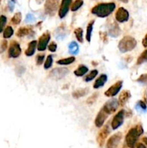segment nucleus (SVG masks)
Wrapping results in <instances>:
<instances>
[{
	"label": "nucleus",
	"instance_id": "16",
	"mask_svg": "<svg viewBox=\"0 0 147 148\" xmlns=\"http://www.w3.org/2000/svg\"><path fill=\"white\" fill-rule=\"evenodd\" d=\"M121 33V29L116 23H113L111 25H109L108 35L113 38H116Z\"/></svg>",
	"mask_w": 147,
	"mask_h": 148
},
{
	"label": "nucleus",
	"instance_id": "18",
	"mask_svg": "<svg viewBox=\"0 0 147 148\" xmlns=\"http://www.w3.org/2000/svg\"><path fill=\"white\" fill-rule=\"evenodd\" d=\"M33 28L31 26L27 27H22V28H19V30L17 32V36L19 38H22L24 36H26L30 35V34L33 33Z\"/></svg>",
	"mask_w": 147,
	"mask_h": 148
},
{
	"label": "nucleus",
	"instance_id": "44",
	"mask_svg": "<svg viewBox=\"0 0 147 148\" xmlns=\"http://www.w3.org/2000/svg\"><path fill=\"white\" fill-rule=\"evenodd\" d=\"M142 44L144 47H147V34L145 36L142 40Z\"/></svg>",
	"mask_w": 147,
	"mask_h": 148
},
{
	"label": "nucleus",
	"instance_id": "22",
	"mask_svg": "<svg viewBox=\"0 0 147 148\" xmlns=\"http://www.w3.org/2000/svg\"><path fill=\"white\" fill-rule=\"evenodd\" d=\"M88 93H89L88 88H80V89H77L75 91H74L72 93V96L73 98L77 99V98H79L85 96Z\"/></svg>",
	"mask_w": 147,
	"mask_h": 148
},
{
	"label": "nucleus",
	"instance_id": "33",
	"mask_svg": "<svg viewBox=\"0 0 147 148\" xmlns=\"http://www.w3.org/2000/svg\"><path fill=\"white\" fill-rule=\"evenodd\" d=\"M146 62H147V49L145 50L139 56V57L138 58V60H137V64H141Z\"/></svg>",
	"mask_w": 147,
	"mask_h": 148
},
{
	"label": "nucleus",
	"instance_id": "15",
	"mask_svg": "<svg viewBox=\"0 0 147 148\" xmlns=\"http://www.w3.org/2000/svg\"><path fill=\"white\" fill-rule=\"evenodd\" d=\"M109 116V114L107 113H106L105 111H104L103 109H101L99 111L98 114L97 115L96 118H95V121H94V123H95V126L97 127H102L103 123H105V120L107 119V118Z\"/></svg>",
	"mask_w": 147,
	"mask_h": 148
},
{
	"label": "nucleus",
	"instance_id": "43",
	"mask_svg": "<svg viewBox=\"0 0 147 148\" xmlns=\"http://www.w3.org/2000/svg\"><path fill=\"white\" fill-rule=\"evenodd\" d=\"M15 2H12L11 0L9 1V3H8V7H9V10H10V12H13V9H14V7H15Z\"/></svg>",
	"mask_w": 147,
	"mask_h": 148
},
{
	"label": "nucleus",
	"instance_id": "27",
	"mask_svg": "<svg viewBox=\"0 0 147 148\" xmlns=\"http://www.w3.org/2000/svg\"><path fill=\"white\" fill-rule=\"evenodd\" d=\"M21 20H22V14H21V13H17L14 15V16L12 18L11 22L13 25H17L21 23Z\"/></svg>",
	"mask_w": 147,
	"mask_h": 148
},
{
	"label": "nucleus",
	"instance_id": "28",
	"mask_svg": "<svg viewBox=\"0 0 147 148\" xmlns=\"http://www.w3.org/2000/svg\"><path fill=\"white\" fill-rule=\"evenodd\" d=\"M74 34L76 36V39L80 43H83L84 38H83V30L81 28H77L74 30Z\"/></svg>",
	"mask_w": 147,
	"mask_h": 148
},
{
	"label": "nucleus",
	"instance_id": "48",
	"mask_svg": "<svg viewBox=\"0 0 147 148\" xmlns=\"http://www.w3.org/2000/svg\"><path fill=\"white\" fill-rule=\"evenodd\" d=\"M119 1L123 2V3H128L129 2V0H119Z\"/></svg>",
	"mask_w": 147,
	"mask_h": 148
},
{
	"label": "nucleus",
	"instance_id": "3",
	"mask_svg": "<svg viewBox=\"0 0 147 148\" xmlns=\"http://www.w3.org/2000/svg\"><path fill=\"white\" fill-rule=\"evenodd\" d=\"M137 42L134 38L131 36H125L118 43V48L122 53L129 52L134 49L136 46Z\"/></svg>",
	"mask_w": 147,
	"mask_h": 148
},
{
	"label": "nucleus",
	"instance_id": "2",
	"mask_svg": "<svg viewBox=\"0 0 147 148\" xmlns=\"http://www.w3.org/2000/svg\"><path fill=\"white\" fill-rule=\"evenodd\" d=\"M144 133V129L141 125L131 129L125 137V142L130 148H134L138 137Z\"/></svg>",
	"mask_w": 147,
	"mask_h": 148
},
{
	"label": "nucleus",
	"instance_id": "5",
	"mask_svg": "<svg viewBox=\"0 0 147 148\" xmlns=\"http://www.w3.org/2000/svg\"><path fill=\"white\" fill-rule=\"evenodd\" d=\"M69 73L67 68H56L50 72V77L55 80H59L64 78Z\"/></svg>",
	"mask_w": 147,
	"mask_h": 148
},
{
	"label": "nucleus",
	"instance_id": "12",
	"mask_svg": "<svg viewBox=\"0 0 147 148\" xmlns=\"http://www.w3.org/2000/svg\"><path fill=\"white\" fill-rule=\"evenodd\" d=\"M115 19L119 23H124L129 20V13L125 8L120 7L115 13Z\"/></svg>",
	"mask_w": 147,
	"mask_h": 148
},
{
	"label": "nucleus",
	"instance_id": "30",
	"mask_svg": "<svg viewBox=\"0 0 147 148\" xmlns=\"http://www.w3.org/2000/svg\"><path fill=\"white\" fill-rule=\"evenodd\" d=\"M136 110L139 112H146V105L142 100H139L136 106Z\"/></svg>",
	"mask_w": 147,
	"mask_h": 148
},
{
	"label": "nucleus",
	"instance_id": "41",
	"mask_svg": "<svg viewBox=\"0 0 147 148\" xmlns=\"http://www.w3.org/2000/svg\"><path fill=\"white\" fill-rule=\"evenodd\" d=\"M7 48V41L6 40H3L1 43V52L5 51Z\"/></svg>",
	"mask_w": 147,
	"mask_h": 148
},
{
	"label": "nucleus",
	"instance_id": "1",
	"mask_svg": "<svg viewBox=\"0 0 147 148\" xmlns=\"http://www.w3.org/2000/svg\"><path fill=\"white\" fill-rule=\"evenodd\" d=\"M115 9V4L113 2L110 3H101L94 6L92 9L91 13L97 17L104 18L110 15Z\"/></svg>",
	"mask_w": 147,
	"mask_h": 148
},
{
	"label": "nucleus",
	"instance_id": "13",
	"mask_svg": "<svg viewBox=\"0 0 147 148\" xmlns=\"http://www.w3.org/2000/svg\"><path fill=\"white\" fill-rule=\"evenodd\" d=\"M109 134H110V129H109L108 125L107 124L100 130V131L98 134L97 141H98L100 146L102 147V145L105 143V141L106 138H107Z\"/></svg>",
	"mask_w": 147,
	"mask_h": 148
},
{
	"label": "nucleus",
	"instance_id": "50",
	"mask_svg": "<svg viewBox=\"0 0 147 148\" xmlns=\"http://www.w3.org/2000/svg\"><path fill=\"white\" fill-rule=\"evenodd\" d=\"M1 2H2V0H0V4H1Z\"/></svg>",
	"mask_w": 147,
	"mask_h": 148
},
{
	"label": "nucleus",
	"instance_id": "19",
	"mask_svg": "<svg viewBox=\"0 0 147 148\" xmlns=\"http://www.w3.org/2000/svg\"><path fill=\"white\" fill-rule=\"evenodd\" d=\"M131 95L130 92L129 90H124L123 91L122 93H121L119 97V105L121 106H123L126 103L128 102V100H129V98H131Z\"/></svg>",
	"mask_w": 147,
	"mask_h": 148
},
{
	"label": "nucleus",
	"instance_id": "7",
	"mask_svg": "<svg viewBox=\"0 0 147 148\" xmlns=\"http://www.w3.org/2000/svg\"><path fill=\"white\" fill-rule=\"evenodd\" d=\"M118 106H119V103H118V100L115 98H113L106 102V104L104 105L102 108L110 115L118 109Z\"/></svg>",
	"mask_w": 147,
	"mask_h": 148
},
{
	"label": "nucleus",
	"instance_id": "21",
	"mask_svg": "<svg viewBox=\"0 0 147 148\" xmlns=\"http://www.w3.org/2000/svg\"><path fill=\"white\" fill-rule=\"evenodd\" d=\"M36 46H37V41L36 40H32L28 44V48L25 51V54L27 56H31L35 54Z\"/></svg>",
	"mask_w": 147,
	"mask_h": 148
},
{
	"label": "nucleus",
	"instance_id": "38",
	"mask_svg": "<svg viewBox=\"0 0 147 148\" xmlns=\"http://www.w3.org/2000/svg\"><path fill=\"white\" fill-rule=\"evenodd\" d=\"M98 93H94V94H93L91 97H90L88 99H87V103L88 104H94V102L96 101L97 98H98Z\"/></svg>",
	"mask_w": 147,
	"mask_h": 148
},
{
	"label": "nucleus",
	"instance_id": "17",
	"mask_svg": "<svg viewBox=\"0 0 147 148\" xmlns=\"http://www.w3.org/2000/svg\"><path fill=\"white\" fill-rule=\"evenodd\" d=\"M67 33H68V31H67V28L65 27V25H61L55 31L54 36L57 39L61 40L67 36Z\"/></svg>",
	"mask_w": 147,
	"mask_h": 148
},
{
	"label": "nucleus",
	"instance_id": "35",
	"mask_svg": "<svg viewBox=\"0 0 147 148\" xmlns=\"http://www.w3.org/2000/svg\"><path fill=\"white\" fill-rule=\"evenodd\" d=\"M137 82L144 85H147V74H143L137 79Z\"/></svg>",
	"mask_w": 147,
	"mask_h": 148
},
{
	"label": "nucleus",
	"instance_id": "8",
	"mask_svg": "<svg viewBox=\"0 0 147 148\" xmlns=\"http://www.w3.org/2000/svg\"><path fill=\"white\" fill-rule=\"evenodd\" d=\"M124 116H125V111L121 110L113 117L111 123L113 129H117L123 124L124 120Z\"/></svg>",
	"mask_w": 147,
	"mask_h": 148
},
{
	"label": "nucleus",
	"instance_id": "34",
	"mask_svg": "<svg viewBox=\"0 0 147 148\" xmlns=\"http://www.w3.org/2000/svg\"><path fill=\"white\" fill-rule=\"evenodd\" d=\"M52 64H53V56L49 55L48 56V57H47L46 60L44 63V68L45 70H48V69L51 67Z\"/></svg>",
	"mask_w": 147,
	"mask_h": 148
},
{
	"label": "nucleus",
	"instance_id": "23",
	"mask_svg": "<svg viewBox=\"0 0 147 148\" xmlns=\"http://www.w3.org/2000/svg\"><path fill=\"white\" fill-rule=\"evenodd\" d=\"M79 46L78 43L75 41H71L69 45V51L70 54H73V55H76L79 53Z\"/></svg>",
	"mask_w": 147,
	"mask_h": 148
},
{
	"label": "nucleus",
	"instance_id": "14",
	"mask_svg": "<svg viewBox=\"0 0 147 148\" xmlns=\"http://www.w3.org/2000/svg\"><path fill=\"white\" fill-rule=\"evenodd\" d=\"M72 0H62L59 11V15L60 18H64L68 13L70 5Z\"/></svg>",
	"mask_w": 147,
	"mask_h": 148
},
{
	"label": "nucleus",
	"instance_id": "42",
	"mask_svg": "<svg viewBox=\"0 0 147 148\" xmlns=\"http://www.w3.org/2000/svg\"><path fill=\"white\" fill-rule=\"evenodd\" d=\"M100 38L101 39H102V41L104 42V43H107V34L105 32H100Z\"/></svg>",
	"mask_w": 147,
	"mask_h": 148
},
{
	"label": "nucleus",
	"instance_id": "32",
	"mask_svg": "<svg viewBox=\"0 0 147 148\" xmlns=\"http://www.w3.org/2000/svg\"><path fill=\"white\" fill-rule=\"evenodd\" d=\"M83 4H84L83 0H76V1L73 3V5H71V11L75 12V11L78 10V9H79V8L83 5Z\"/></svg>",
	"mask_w": 147,
	"mask_h": 148
},
{
	"label": "nucleus",
	"instance_id": "36",
	"mask_svg": "<svg viewBox=\"0 0 147 148\" xmlns=\"http://www.w3.org/2000/svg\"><path fill=\"white\" fill-rule=\"evenodd\" d=\"M7 23V17L5 15L0 16V33L4 31L5 25Z\"/></svg>",
	"mask_w": 147,
	"mask_h": 148
},
{
	"label": "nucleus",
	"instance_id": "45",
	"mask_svg": "<svg viewBox=\"0 0 147 148\" xmlns=\"http://www.w3.org/2000/svg\"><path fill=\"white\" fill-rule=\"evenodd\" d=\"M137 148H146V146L144 145V144L138 143V145H137Z\"/></svg>",
	"mask_w": 147,
	"mask_h": 148
},
{
	"label": "nucleus",
	"instance_id": "10",
	"mask_svg": "<svg viewBox=\"0 0 147 148\" xmlns=\"http://www.w3.org/2000/svg\"><path fill=\"white\" fill-rule=\"evenodd\" d=\"M21 48L17 42L13 41L9 46L8 54L10 58H17L21 54Z\"/></svg>",
	"mask_w": 147,
	"mask_h": 148
},
{
	"label": "nucleus",
	"instance_id": "29",
	"mask_svg": "<svg viewBox=\"0 0 147 148\" xmlns=\"http://www.w3.org/2000/svg\"><path fill=\"white\" fill-rule=\"evenodd\" d=\"M14 33V30L11 26H7L3 33V37L4 38H9L13 36Z\"/></svg>",
	"mask_w": 147,
	"mask_h": 148
},
{
	"label": "nucleus",
	"instance_id": "47",
	"mask_svg": "<svg viewBox=\"0 0 147 148\" xmlns=\"http://www.w3.org/2000/svg\"><path fill=\"white\" fill-rule=\"evenodd\" d=\"M44 0H36V2H37L38 4H41L42 2H44Z\"/></svg>",
	"mask_w": 147,
	"mask_h": 148
},
{
	"label": "nucleus",
	"instance_id": "40",
	"mask_svg": "<svg viewBox=\"0 0 147 148\" xmlns=\"http://www.w3.org/2000/svg\"><path fill=\"white\" fill-rule=\"evenodd\" d=\"M36 20V18L34 17V16L31 14H28L26 16V18H25V23H30V22H33Z\"/></svg>",
	"mask_w": 147,
	"mask_h": 148
},
{
	"label": "nucleus",
	"instance_id": "4",
	"mask_svg": "<svg viewBox=\"0 0 147 148\" xmlns=\"http://www.w3.org/2000/svg\"><path fill=\"white\" fill-rule=\"evenodd\" d=\"M59 6V0H46L45 5H44V9L45 13L48 15L54 16L58 10Z\"/></svg>",
	"mask_w": 147,
	"mask_h": 148
},
{
	"label": "nucleus",
	"instance_id": "6",
	"mask_svg": "<svg viewBox=\"0 0 147 148\" xmlns=\"http://www.w3.org/2000/svg\"><path fill=\"white\" fill-rule=\"evenodd\" d=\"M51 39V35L48 32L44 33L38 39V50L39 51H45L46 49V47L48 46L49 40Z\"/></svg>",
	"mask_w": 147,
	"mask_h": 148
},
{
	"label": "nucleus",
	"instance_id": "11",
	"mask_svg": "<svg viewBox=\"0 0 147 148\" xmlns=\"http://www.w3.org/2000/svg\"><path fill=\"white\" fill-rule=\"evenodd\" d=\"M122 139V134L118 132L109 138L106 145V148H116Z\"/></svg>",
	"mask_w": 147,
	"mask_h": 148
},
{
	"label": "nucleus",
	"instance_id": "26",
	"mask_svg": "<svg viewBox=\"0 0 147 148\" xmlns=\"http://www.w3.org/2000/svg\"><path fill=\"white\" fill-rule=\"evenodd\" d=\"M74 61H75V57H74V56H71V57L66 58V59H60V60L57 61L56 63L59 65H69L72 64Z\"/></svg>",
	"mask_w": 147,
	"mask_h": 148
},
{
	"label": "nucleus",
	"instance_id": "39",
	"mask_svg": "<svg viewBox=\"0 0 147 148\" xmlns=\"http://www.w3.org/2000/svg\"><path fill=\"white\" fill-rule=\"evenodd\" d=\"M57 48V44L55 42H51L50 45L48 46V50L51 52H55Z\"/></svg>",
	"mask_w": 147,
	"mask_h": 148
},
{
	"label": "nucleus",
	"instance_id": "49",
	"mask_svg": "<svg viewBox=\"0 0 147 148\" xmlns=\"http://www.w3.org/2000/svg\"><path fill=\"white\" fill-rule=\"evenodd\" d=\"M12 2H15H15H16V0H11Z\"/></svg>",
	"mask_w": 147,
	"mask_h": 148
},
{
	"label": "nucleus",
	"instance_id": "25",
	"mask_svg": "<svg viewBox=\"0 0 147 148\" xmlns=\"http://www.w3.org/2000/svg\"><path fill=\"white\" fill-rule=\"evenodd\" d=\"M94 20H92L89 23V25H87V35H86V39L88 42L91 41V37H92V33L93 31V25H94Z\"/></svg>",
	"mask_w": 147,
	"mask_h": 148
},
{
	"label": "nucleus",
	"instance_id": "37",
	"mask_svg": "<svg viewBox=\"0 0 147 148\" xmlns=\"http://www.w3.org/2000/svg\"><path fill=\"white\" fill-rule=\"evenodd\" d=\"M45 59V55L44 54H38L36 56V64L37 65H41L44 63V60Z\"/></svg>",
	"mask_w": 147,
	"mask_h": 148
},
{
	"label": "nucleus",
	"instance_id": "46",
	"mask_svg": "<svg viewBox=\"0 0 147 148\" xmlns=\"http://www.w3.org/2000/svg\"><path fill=\"white\" fill-rule=\"evenodd\" d=\"M143 142H144V143H145L146 145H147V137H145L143 138Z\"/></svg>",
	"mask_w": 147,
	"mask_h": 148
},
{
	"label": "nucleus",
	"instance_id": "31",
	"mask_svg": "<svg viewBox=\"0 0 147 148\" xmlns=\"http://www.w3.org/2000/svg\"><path fill=\"white\" fill-rule=\"evenodd\" d=\"M98 70H92V71H91L90 73H89V74H87V75L84 77V81H86V82H90V81L92 80L93 79L95 78V77L98 75Z\"/></svg>",
	"mask_w": 147,
	"mask_h": 148
},
{
	"label": "nucleus",
	"instance_id": "9",
	"mask_svg": "<svg viewBox=\"0 0 147 148\" xmlns=\"http://www.w3.org/2000/svg\"><path fill=\"white\" fill-rule=\"evenodd\" d=\"M122 86L123 81H118L105 92V95L107 97H114L119 93V91L122 88Z\"/></svg>",
	"mask_w": 147,
	"mask_h": 148
},
{
	"label": "nucleus",
	"instance_id": "24",
	"mask_svg": "<svg viewBox=\"0 0 147 148\" xmlns=\"http://www.w3.org/2000/svg\"><path fill=\"white\" fill-rule=\"evenodd\" d=\"M88 72V67L84 65H80L74 71V74L77 77H82Z\"/></svg>",
	"mask_w": 147,
	"mask_h": 148
},
{
	"label": "nucleus",
	"instance_id": "20",
	"mask_svg": "<svg viewBox=\"0 0 147 148\" xmlns=\"http://www.w3.org/2000/svg\"><path fill=\"white\" fill-rule=\"evenodd\" d=\"M107 76L106 75V74H101V75L97 79L96 81L94 82L93 88H94V89H98V88H101V87H102L105 84V82H107Z\"/></svg>",
	"mask_w": 147,
	"mask_h": 148
}]
</instances>
